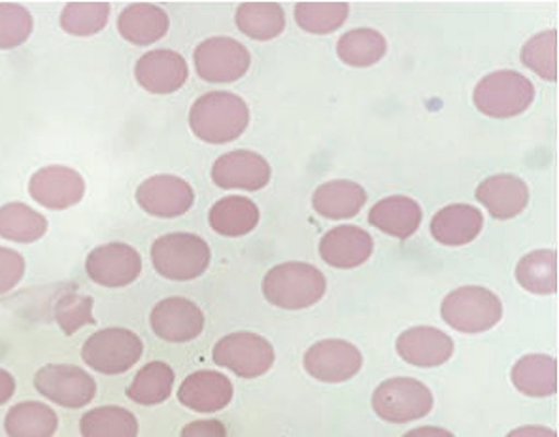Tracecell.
<instances>
[{
	"label": "cell",
	"mask_w": 559,
	"mask_h": 437,
	"mask_svg": "<svg viewBox=\"0 0 559 437\" xmlns=\"http://www.w3.org/2000/svg\"><path fill=\"white\" fill-rule=\"evenodd\" d=\"M367 203V191L352 180H331L314 191V211L329 220H348L359 214Z\"/></svg>",
	"instance_id": "d4e9b609"
},
{
	"label": "cell",
	"mask_w": 559,
	"mask_h": 437,
	"mask_svg": "<svg viewBox=\"0 0 559 437\" xmlns=\"http://www.w3.org/2000/svg\"><path fill=\"white\" fill-rule=\"evenodd\" d=\"M152 332L168 343H188L204 330V315L199 305L186 297H167L150 315Z\"/></svg>",
	"instance_id": "9a60e30c"
},
{
	"label": "cell",
	"mask_w": 559,
	"mask_h": 437,
	"mask_svg": "<svg viewBox=\"0 0 559 437\" xmlns=\"http://www.w3.org/2000/svg\"><path fill=\"white\" fill-rule=\"evenodd\" d=\"M48 233V220L25 203H7L0 206V237L28 245L43 239Z\"/></svg>",
	"instance_id": "4dcf8cb0"
},
{
	"label": "cell",
	"mask_w": 559,
	"mask_h": 437,
	"mask_svg": "<svg viewBox=\"0 0 559 437\" xmlns=\"http://www.w3.org/2000/svg\"><path fill=\"white\" fill-rule=\"evenodd\" d=\"M25 275V260L12 248L0 247V294L14 290Z\"/></svg>",
	"instance_id": "ab89813d"
},
{
	"label": "cell",
	"mask_w": 559,
	"mask_h": 437,
	"mask_svg": "<svg viewBox=\"0 0 559 437\" xmlns=\"http://www.w3.org/2000/svg\"><path fill=\"white\" fill-rule=\"evenodd\" d=\"M399 356L418 367H437L454 356V339L433 326H416L401 333L395 343Z\"/></svg>",
	"instance_id": "ac0fdd59"
},
{
	"label": "cell",
	"mask_w": 559,
	"mask_h": 437,
	"mask_svg": "<svg viewBox=\"0 0 559 437\" xmlns=\"http://www.w3.org/2000/svg\"><path fill=\"white\" fill-rule=\"evenodd\" d=\"M250 123V110L242 97L229 92L204 93L189 110V128L209 144L237 141Z\"/></svg>",
	"instance_id": "6da1fadb"
},
{
	"label": "cell",
	"mask_w": 559,
	"mask_h": 437,
	"mask_svg": "<svg viewBox=\"0 0 559 437\" xmlns=\"http://www.w3.org/2000/svg\"><path fill=\"white\" fill-rule=\"evenodd\" d=\"M182 437H227V428L222 421H195L183 426Z\"/></svg>",
	"instance_id": "60d3db41"
},
{
	"label": "cell",
	"mask_w": 559,
	"mask_h": 437,
	"mask_svg": "<svg viewBox=\"0 0 559 437\" xmlns=\"http://www.w3.org/2000/svg\"><path fill=\"white\" fill-rule=\"evenodd\" d=\"M403 437H455L452 432L444 430V428H437V426H424V428H416L411 430Z\"/></svg>",
	"instance_id": "ee69618b"
},
{
	"label": "cell",
	"mask_w": 559,
	"mask_h": 437,
	"mask_svg": "<svg viewBox=\"0 0 559 437\" xmlns=\"http://www.w3.org/2000/svg\"><path fill=\"white\" fill-rule=\"evenodd\" d=\"M175 387V371L167 362H150L127 388V398L140 405H157L168 400Z\"/></svg>",
	"instance_id": "d6a6232c"
},
{
	"label": "cell",
	"mask_w": 559,
	"mask_h": 437,
	"mask_svg": "<svg viewBox=\"0 0 559 437\" xmlns=\"http://www.w3.org/2000/svg\"><path fill=\"white\" fill-rule=\"evenodd\" d=\"M263 296L280 309L301 310L318 304L328 290L320 269L305 261H286L271 269L263 279Z\"/></svg>",
	"instance_id": "7a4b0ae2"
},
{
	"label": "cell",
	"mask_w": 559,
	"mask_h": 437,
	"mask_svg": "<svg viewBox=\"0 0 559 437\" xmlns=\"http://www.w3.org/2000/svg\"><path fill=\"white\" fill-rule=\"evenodd\" d=\"M82 437H139V418L119 405L87 411L80 421Z\"/></svg>",
	"instance_id": "836d02e7"
},
{
	"label": "cell",
	"mask_w": 559,
	"mask_h": 437,
	"mask_svg": "<svg viewBox=\"0 0 559 437\" xmlns=\"http://www.w3.org/2000/svg\"><path fill=\"white\" fill-rule=\"evenodd\" d=\"M556 44H558V33L556 28L538 33L530 38L522 48V63L532 69L537 76L556 82L558 78V67H556Z\"/></svg>",
	"instance_id": "8d00e7d4"
},
{
	"label": "cell",
	"mask_w": 559,
	"mask_h": 437,
	"mask_svg": "<svg viewBox=\"0 0 559 437\" xmlns=\"http://www.w3.org/2000/svg\"><path fill=\"white\" fill-rule=\"evenodd\" d=\"M85 271L98 286L126 288L142 273V258L131 245L108 243L90 252L85 260Z\"/></svg>",
	"instance_id": "7c38bea8"
},
{
	"label": "cell",
	"mask_w": 559,
	"mask_h": 437,
	"mask_svg": "<svg viewBox=\"0 0 559 437\" xmlns=\"http://www.w3.org/2000/svg\"><path fill=\"white\" fill-rule=\"evenodd\" d=\"M271 175L273 169L265 157L250 150H235L212 165V180L224 190H263Z\"/></svg>",
	"instance_id": "2e32d148"
},
{
	"label": "cell",
	"mask_w": 559,
	"mask_h": 437,
	"mask_svg": "<svg viewBox=\"0 0 559 437\" xmlns=\"http://www.w3.org/2000/svg\"><path fill=\"white\" fill-rule=\"evenodd\" d=\"M14 394V375L10 374V371H7V369H2V367H0V405H4V403L10 402V400H12V395Z\"/></svg>",
	"instance_id": "b9f144b4"
},
{
	"label": "cell",
	"mask_w": 559,
	"mask_h": 437,
	"mask_svg": "<svg viewBox=\"0 0 559 437\" xmlns=\"http://www.w3.org/2000/svg\"><path fill=\"white\" fill-rule=\"evenodd\" d=\"M209 243L193 233H168L152 245V263L168 281H193L210 265Z\"/></svg>",
	"instance_id": "3957f363"
},
{
	"label": "cell",
	"mask_w": 559,
	"mask_h": 437,
	"mask_svg": "<svg viewBox=\"0 0 559 437\" xmlns=\"http://www.w3.org/2000/svg\"><path fill=\"white\" fill-rule=\"evenodd\" d=\"M507 437H558L552 428L546 426H522L512 430Z\"/></svg>",
	"instance_id": "7bdbcfd3"
},
{
	"label": "cell",
	"mask_w": 559,
	"mask_h": 437,
	"mask_svg": "<svg viewBox=\"0 0 559 437\" xmlns=\"http://www.w3.org/2000/svg\"><path fill=\"white\" fill-rule=\"evenodd\" d=\"M476 199L497 220H511L525 211L530 203V188L514 175H496L476 188Z\"/></svg>",
	"instance_id": "44dd1931"
},
{
	"label": "cell",
	"mask_w": 559,
	"mask_h": 437,
	"mask_svg": "<svg viewBox=\"0 0 559 437\" xmlns=\"http://www.w3.org/2000/svg\"><path fill=\"white\" fill-rule=\"evenodd\" d=\"M483 227V212L465 203L444 206L431 220L433 239L447 247L468 245L480 235Z\"/></svg>",
	"instance_id": "7402d4cb"
},
{
	"label": "cell",
	"mask_w": 559,
	"mask_h": 437,
	"mask_svg": "<svg viewBox=\"0 0 559 437\" xmlns=\"http://www.w3.org/2000/svg\"><path fill=\"white\" fill-rule=\"evenodd\" d=\"M240 33L252 40H273L286 28V14L278 2H245L235 14Z\"/></svg>",
	"instance_id": "83f0119b"
},
{
	"label": "cell",
	"mask_w": 559,
	"mask_h": 437,
	"mask_svg": "<svg viewBox=\"0 0 559 437\" xmlns=\"http://www.w3.org/2000/svg\"><path fill=\"white\" fill-rule=\"evenodd\" d=\"M512 385L525 395L546 398L558 390V364L546 354H527L514 364Z\"/></svg>",
	"instance_id": "484cf974"
},
{
	"label": "cell",
	"mask_w": 559,
	"mask_h": 437,
	"mask_svg": "<svg viewBox=\"0 0 559 437\" xmlns=\"http://www.w3.org/2000/svg\"><path fill=\"white\" fill-rule=\"evenodd\" d=\"M33 15L15 2H0V50H12L27 43L33 35Z\"/></svg>",
	"instance_id": "74e56055"
},
{
	"label": "cell",
	"mask_w": 559,
	"mask_h": 437,
	"mask_svg": "<svg viewBox=\"0 0 559 437\" xmlns=\"http://www.w3.org/2000/svg\"><path fill=\"white\" fill-rule=\"evenodd\" d=\"M134 76L146 92L167 95L182 90L188 82L186 59L175 50H152L136 61Z\"/></svg>",
	"instance_id": "e0dca14e"
},
{
	"label": "cell",
	"mask_w": 559,
	"mask_h": 437,
	"mask_svg": "<svg viewBox=\"0 0 559 437\" xmlns=\"http://www.w3.org/2000/svg\"><path fill=\"white\" fill-rule=\"evenodd\" d=\"M212 358L242 379H258L273 367L276 354L273 345L258 333L235 332L217 341Z\"/></svg>",
	"instance_id": "ba28073f"
},
{
	"label": "cell",
	"mask_w": 559,
	"mask_h": 437,
	"mask_svg": "<svg viewBox=\"0 0 559 437\" xmlns=\"http://www.w3.org/2000/svg\"><path fill=\"white\" fill-rule=\"evenodd\" d=\"M535 99V85L516 71H497L476 84L473 101L489 118L507 120L524 114Z\"/></svg>",
	"instance_id": "277c9868"
},
{
	"label": "cell",
	"mask_w": 559,
	"mask_h": 437,
	"mask_svg": "<svg viewBox=\"0 0 559 437\" xmlns=\"http://www.w3.org/2000/svg\"><path fill=\"white\" fill-rule=\"evenodd\" d=\"M388 51L384 35L374 28H354L338 38L336 54L343 63L357 69L377 64Z\"/></svg>",
	"instance_id": "1f68e13d"
},
{
	"label": "cell",
	"mask_w": 559,
	"mask_h": 437,
	"mask_svg": "<svg viewBox=\"0 0 559 437\" xmlns=\"http://www.w3.org/2000/svg\"><path fill=\"white\" fill-rule=\"evenodd\" d=\"M178 400L197 413H214L227 408L233 400V382L217 371H195L180 385Z\"/></svg>",
	"instance_id": "ffe728a7"
},
{
	"label": "cell",
	"mask_w": 559,
	"mask_h": 437,
	"mask_svg": "<svg viewBox=\"0 0 559 437\" xmlns=\"http://www.w3.org/2000/svg\"><path fill=\"white\" fill-rule=\"evenodd\" d=\"M441 315L455 332L483 333L501 322L503 304L484 286H462L444 297Z\"/></svg>",
	"instance_id": "5b68a950"
},
{
	"label": "cell",
	"mask_w": 559,
	"mask_h": 437,
	"mask_svg": "<svg viewBox=\"0 0 559 437\" xmlns=\"http://www.w3.org/2000/svg\"><path fill=\"white\" fill-rule=\"evenodd\" d=\"M302 364L316 381L336 385L349 381L361 371L364 354L344 339H323L308 349Z\"/></svg>",
	"instance_id": "8fae6325"
},
{
	"label": "cell",
	"mask_w": 559,
	"mask_h": 437,
	"mask_svg": "<svg viewBox=\"0 0 559 437\" xmlns=\"http://www.w3.org/2000/svg\"><path fill=\"white\" fill-rule=\"evenodd\" d=\"M110 17L108 2H69L61 12L59 23L72 36H92L106 27Z\"/></svg>",
	"instance_id": "d590c367"
},
{
	"label": "cell",
	"mask_w": 559,
	"mask_h": 437,
	"mask_svg": "<svg viewBox=\"0 0 559 437\" xmlns=\"http://www.w3.org/2000/svg\"><path fill=\"white\" fill-rule=\"evenodd\" d=\"M136 203L157 218L182 216L195 203V191L183 178L155 175L140 184Z\"/></svg>",
	"instance_id": "5bb4252c"
},
{
	"label": "cell",
	"mask_w": 559,
	"mask_h": 437,
	"mask_svg": "<svg viewBox=\"0 0 559 437\" xmlns=\"http://www.w3.org/2000/svg\"><path fill=\"white\" fill-rule=\"evenodd\" d=\"M197 74L204 82L212 84H229L245 76L252 56L245 44L229 36H212L197 46L193 51Z\"/></svg>",
	"instance_id": "30bf717a"
},
{
	"label": "cell",
	"mask_w": 559,
	"mask_h": 437,
	"mask_svg": "<svg viewBox=\"0 0 559 437\" xmlns=\"http://www.w3.org/2000/svg\"><path fill=\"white\" fill-rule=\"evenodd\" d=\"M210 227L224 237H242L259 224V209L252 199L229 196L210 209Z\"/></svg>",
	"instance_id": "4316f807"
},
{
	"label": "cell",
	"mask_w": 559,
	"mask_h": 437,
	"mask_svg": "<svg viewBox=\"0 0 559 437\" xmlns=\"http://www.w3.org/2000/svg\"><path fill=\"white\" fill-rule=\"evenodd\" d=\"M372 410L385 423H413L431 413L433 394L424 382L411 377H393L378 385L372 394Z\"/></svg>",
	"instance_id": "8992f818"
},
{
	"label": "cell",
	"mask_w": 559,
	"mask_h": 437,
	"mask_svg": "<svg viewBox=\"0 0 559 437\" xmlns=\"http://www.w3.org/2000/svg\"><path fill=\"white\" fill-rule=\"evenodd\" d=\"M53 317L64 335H74L84 326L95 324L93 297L76 294V292H67L57 299Z\"/></svg>",
	"instance_id": "f35d334b"
},
{
	"label": "cell",
	"mask_w": 559,
	"mask_h": 437,
	"mask_svg": "<svg viewBox=\"0 0 559 437\" xmlns=\"http://www.w3.org/2000/svg\"><path fill=\"white\" fill-rule=\"evenodd\" d=\"M170 27L167 12L150 2H136L119 14V35L134 46H150L162 40Z\"/></svg>",
	"instance_id": "603a6c76"
},
{
	"label": "cell",
	"mask_w": 559,
	"mask_h": 437,
	"mask_svg": "<svg viewBox=\"0 0 559 437\" xmlns=\"http://www.w3.org/2000/svg\"><path fill=\"white\" fill-rule=\"evenodd\" d=\"M516 281L522 288L550 296L558 290V256L556 250H535L518 261Z\"/></svg>",
	"instance_id": "f546056e"
},
{
	"label": "cell",
	"mask_w": 559,
	"mask_h": 437,
	"mask_svg": "<svg viewBox=\"0 0 559 437\" xmlns=\"http://www.w3.org/2000/svg\"><path fill=\"white\" fill-rule=\"evenodd\" d=\"M59 418L43 402H22L10 408L4 418L8 437H53Z\"/></svg>",
	"instance_id": "f1b7e54d"
},
{
	"label": "cell",
	"mask_w": 559,
	"mask_h": 437,
	"mask_svg": "<svg viewBox=\"0 0 559 437\" xmlns=\"http://www.w3.org/2000/svg\"><path fill=\"white\" fill-rule=\"evenodd\" d=\"M35 388L49 402L64 410H80L95 400L97 382L82 367L48 364L35 375Z\"/></svg>",
	"instance_id": "9c48e42d"
},
{
	"label": "cell",
	"mask_w": 559,
	"mask_h": 437,
	"mask_svg": "<svg viewBox=\"0 0 559 437\" xmlns=\"http://www.w3.org/2000/svg\"><path fill=\"white\" fill-rule=\"evenodd\" d=\"M348 2H297L295 4V22L312 33V35H329L336 28L343 27L348 20Z\"/></svg>",
	"instance_id": "e575fe53"
},
{
	"label": "cell",
	"mask_w": 559,
	"mask_h": 437,
	"mask_svg": "<svg viewBox=\"0 0 559 437\" xmlns=\"http://www.w3.org/2000/svg\"><path fill=\"white\" fill-rule=\"evenodd\" d=\"M374 250L371 235L356 226H336L320 240L322 260L336 269H354L364 265Z\"/></svg>",
	"instance_id": "d6986e66"
},
{
	"label": "cell",
	"mask_w": 559,
	"mask_h": 437,
	"mask_svg": "<svg viewBox=\"0 0 559 437\" xmlns=\"http://www.w3.org/2000/svg\"><path fill=\"white\" fill-rule=\"evenodd\" d=\"M144 353V343L127 328H106L85 339L82 361L97 374L121 375L129 371Z\"/></svg>",
	"instance_id": "52a82bcc"
},
{
	"label": "cell",
	"mask_w": 559,
	"mask_h": 437,
	"mask_svg": "<svg viewBox=\"0 0 559 437\" xmlns=\"http://www.w3.org/2000/svg\"><path fill=\"white\" fill-rule=\"evenodd\" d=\"M28 193L38 205L49 211H64L82 201L85 180L76 169L64 165H48L31 177Z\"/></svg>",
	"instance_id": "4fadbf2b"
},
{
	"label": "cell",
	"mask_w": 559,
	"mask_h": 437,
	"mask_svg": "<svg viewBox=\"0 0 559 437\" xmlns=\"http://www.w3.org/2000/svg\"><path fill=\"white\" fill-rule=\"evenodd\" d=\"M424 218V211L418 201L406 196H392V198L378 201L369 212V224L385 235L397 239H408L418 232Z\"/></svg>",
	"instance_id": "cb8c5ba5"
}]
</instances>
